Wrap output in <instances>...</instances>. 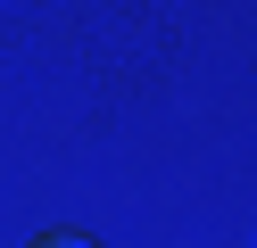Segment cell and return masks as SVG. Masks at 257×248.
Returning a JSON list of instances; mask_svg holds the SVG:
<instances>
[{
	"label": "cell",
	"instance_id": "cell-1",
	"mask_svg": "<svg viewBox=\"0 0 257 248\" xmlns=\"http://www.w3.org/2000/svg\"><path fill=\"white\" fill-rule=\"evenodd\" d=\"M34 248H91V240H83V231H42Z\"/></svg>",
	"mask_w": 257,
	"mask_h": 248
}]
</instances>
